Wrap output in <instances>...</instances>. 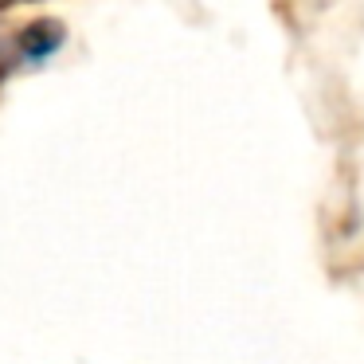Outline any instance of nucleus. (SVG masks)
<instances>
[{
  "label": "nucleus",
  "mask_w": 364,
  "mask_h": 364,
  "mask_svg": "<svg viewBox=\"0 0 364 364\" xmlns=\"http://www.w3.org/2000/svg\"><path fill=\"white\" fill-rule=\"evenodd\" d=\"M20 4H43V0H0V12H12Z\"/></svg>",
  "instance_id": "obj_2"
},
{
  "label": "nucleus",
  "mask_w": 364,
  "mask_h": 364,
  "mask_svg": "<svg viewBox=\"0 0 364 364\" xmlns=\"http://www.w3.org/2000/svg\"><path fill=\"white\" fill-rule=\"evenodd\" d=\"M67 40H71V32L59 16H36L20 24L12 36L0 40V82L48 67L67 48Z\"/></svg>",
  "instance_id": "obj_1"
}]
</instances>
